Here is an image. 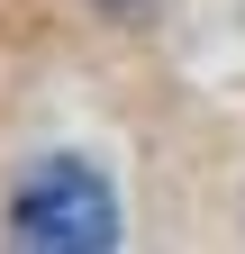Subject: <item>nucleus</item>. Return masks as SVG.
Here are the masks:
<instances>
[{
    "mask_svg": "<svg viewBox=\"0 0 245 254\" xmlns=\"http://www.w3.org/2000/svg\"><path fill=\"white\" fill-rule=\"evenodd\" d=\"M9 227L27 245H64V254H100L118 245V200H109V182L73 164V154H55V164H37L18 182V200H9Z\"/></svg>",
    "mask_w": 245,
    "mask_h": 254,
    "instance_id": "nucleus-1",
    "label": "nucleus"
}]
</instances>
